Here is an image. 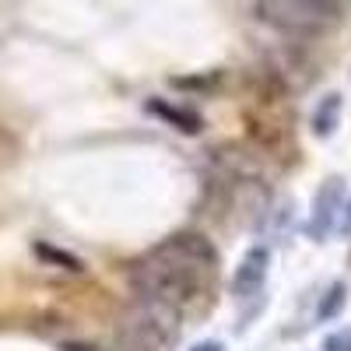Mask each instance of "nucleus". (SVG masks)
Listing matches in <instances>:
<instances>
[{"mask_svg":"<svg viewBox=\"0 0 351 351\" xmlns=\"http://www.w3.org/2000/svg\"><path fill=\"white\" fill-rule=\"evenodd\" d=\"M218 278V250L200 232H180L158 243L134 267L137 302H152L172 316L186 313L200 295H208Z\"/></svg>","mask_w":351,"mask_h":351,"instance_id":"1","label":"nucleus"},{"mask_svg":"<svg viewBox=\"0 0 351 351\" xmlns=\"http://www.w3.org/2000/svg\"><path fill=\"white\" fill-rule=\"evenodd\" d=\"M260 18L285 28L291 36H319L344 18V4H316V0H285V4H256Z\"/></svg>","mask_w":351,"mask_h":351,"instance_id":"2","label":"nucleus"},{"mask_svg":"<svg viewBox=\"0 0 351 351\" xmlns=\"http://www.w3.org/2000/svg\"><path fill=\"white\" fill-rule=\"evenodd\" d=\"M267 267H271V253L263 250V246H253L243 256L236 278H232V295H236V299L256 295V291L263 288V281H267Z\"/></svg>","mask_w":351,"mask_h":351,"instance_id":"3","label":"nucleus"},{"mask_svg":"<svg viewBox=\"0 0 351 351\" xmlns=\"http://www.w3.org/2000/svg\"><path fill=\"white\" fill-rule=\"evenodd\" d=\"M341 193H344V183L341 180H327L324 186H319V193H316V215H313V236L316 239H324L327 232H330V225H334V211H337V200H341Z\"/></svg>","mask_w":351,"mask_h":351,"instance_id":"4","label":"nucleus"},{"mask_svg":"<svg viewBox=\"0 0 351 351\" xmlns=\"http://www.w3.org/2000/svg\"><path fill=\"white\" fill-rule=\"evenodd\" d=\"M337 116H341V95H327L324 102H319V109L313 112V130H316V137L334 134Z\"/></svg>","mask_w":351,"mask_h":351,"instance_id":"5","label":"nucleus"},{"mask_svg":"<svg viewBox=\"0 0 351 351\" xmlns=\"http://www.w3.org/2000/svg\"><path fill=\"white\" fill-rule=\"evenodd\" d=\"M152 109L158 116H165V120L180 123V130H186V134H197L200 130V116H193V112H183V109H176V106H162V102H155Z\"/></svg>","mask_w":351,"mask_h":351,"instance_id":"6","label":"nucleus"},{"mask_svg":"<svg viewBox=\"0 0 351 351\" xmlns=\"http://www.w3.org/2000/svg\"><path fill=\"white\" fill-rule=\"evenodd\" d=\"M341 306H344V285H334V288L327 291L324 306H319V319H330L334 313H341Z\"/></svg>","mask_w":351,"mask_h":351,"instance_id":"7","label":"nucleus"},{"mask_svg":"<svg viewBox=\"0 0 351 351\" xmlns=\"http://www.w3.org/2000/svg\"><path fill=\"white\" fill-rule=\"evenodd\" d=\"M324 351H351V330H341V334L327 337Z\"/></svg>","mask_w":351,"mask_h":351,"instance_id":"8","label":"nucleus"},{"mask_svg":"<svg viewBox=\"0 0 351 351\" xmlns=\"http://www.w3.org/2000/svg\"><path fill=\"white\" fill-rule=\"evenodd\" d=\"M193 351H221V344H218V341H204V344H197Z\"/></svg>","mask_w":351,"mask_h":351,"instance_id":"9","label":"nucleus"},{"mask_svg":"<svg viewBox=\"0 0 351 351\" xmlns=\"http://www.w3.org/2000/svg\"><path fill=\"white\" fill-rule=\"evenodd\" d=\"M67 351H99V348H88V344H67Z\"/></svg>","mask_w":351,"mask_h":351,"instance_id":"10","label":"nucleus"},{"mask_svg":"<svg viewBox=\"0 0 351 351\" xmlns=\"http://www.w3.org/2000/svg\"><path fill=\"white\" fill-rule=\"evenodd\" d=\"M344 228L351 232V208H348V218H344Z\"/></svg>","mask_w":351,"mask_h":351,"instance_id":"11","label":"nucleus"}]
</instances>
